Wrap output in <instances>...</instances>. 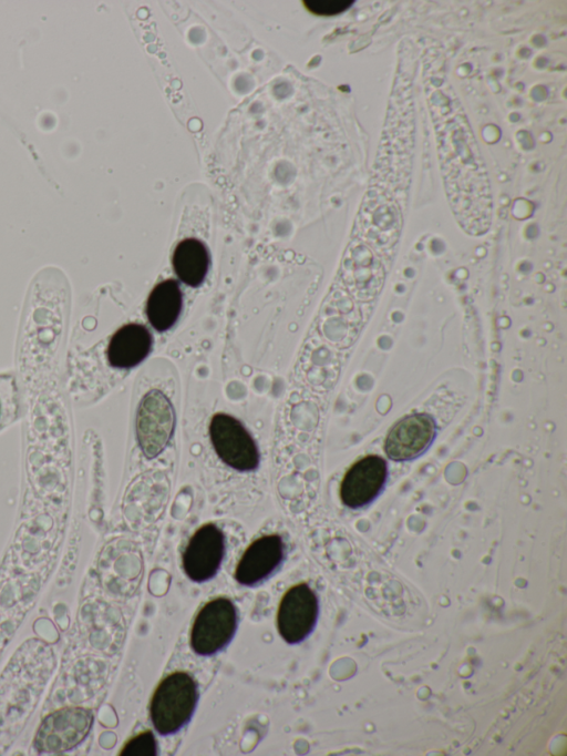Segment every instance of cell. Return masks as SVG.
I'll list each match as a JSON object with an SVG mask.
<instances>
[{"instance_id": "cell-3", "label": "cell", "mask_w": 567, "mask_h": 756, "mask_svg": "<svg viewBox=\"0 0 567 756\" xmlns=\"http://www.w3.org/2000/svg\"><path fill=\"white\" fill-rule=\"evenodd\" d=\"M398 191L373 181L355 221L354 239L370 247L381 258L392 254L402 229V211L393 195Z\"/></svg>"}, {"instance_id": "cell-6", "label": "cell", "mask_w": 567, "mask_h": 756, "mask_svg": "<svg viewBox=\"0 0 567 756\" xmlns=\"http://www.w3.org/2000/svg\"><path fill=\"white\" fill-rule=\"evenodd\" d=\"M175 425L171 400L157 389L150 390L141 400L136 416V437L143 454L152 459L168 443Z\"/></svg>"}, {"instance_id": "cell-17", "label": "cell", "mask_w": 567, "mask_h": 756, "mask_svg": "<svg viewBox=\"0 0 567 756\" xmlns=\"http://www.w3.org/2000/svg\"><path fill=\"white\" fill-rule=\"evenodd\" d=\"M172 264L176 276L184 284L190 287H198L204 282L208 272V249L197 238H185L176 245Z\"/></svg>"}, {"instance_id": "cell-18", "label": "cell", "mask_w": 567, "mask_h": 756, "mask_svg": "<svg viewBox=\"0 0 567 756\" xmlns=\"http://www.w3.org/2000/svg\"><path fill=\"white\" fill-rule=\"evenodd\" d=\"M120 754L126 756H154L156 754V740L153 733L146 731L135 735L123 746Z\"/></svg>"}, {"instance_id": "cell-13", "label": "cell", "mask_w": 567, "mask_h": 756, "mask_svg": "<svg viewBox=\"0 0 567 756\" xmlns=\"http://www.w3.org/2000/svg\"><path fill=\"white\" fill-rule=\"evenodd\" d=\"M434 432V421L430 416L419 413L404 417L389 431L384 451L394 461L413 459L427 448Z\"/></svg>"}, {"instance_id": "cell-12", "label": "cell", "mask_w": 567, "mask_h": 756, "mask_svg": "<svg viewBox=\"0 0 567 756\" xmlns=\"http://www.w3.org/2000/svg\"><path fill=\"white\" fill-rule=\"evenodd\" d=\"M386 473V462L379 456H367L358 460L342 479L340 486L342 502L349 508L368 504L380 492Z\"/></svg>"}, {"instance_id": "cell-7", "label": "cell", "mask_w": 567, "mask_h": 756, "mask_svg": "<svg viewBox=\"0 0 567 756\" xmlns=\"http://www.w3.org/2000/svg\"><path fill=\"white\" fill-rule=\"evenodd\" d=\"M209 436L217 456L230 468L250 471L258 467V448L243 423L233 416L223 412L214 415Z\"/></svg>"}, {"instance_id": "cell-15", "label": "cell", "mask_w": 567, "mask_h": 756, "mask_svg": "<svg viewBox=\"0 0 567 756\" xmlns=\"http://www.w3.org/2000/svg\"><path fill=\"white\" fill-rule=\"evenodd\" d=\"M152 345V335L144 325L126 324L111 337L106 350L107 360L115 368H132L146 358Z\"/></svg>"}, {"instance_id": "cell-9", "label": "cell", "mask_w": 567, "mask_h": 756, "mask_svg": "<svg viewBox=\"0 0 567 756\" xmlns=\"http://www.w3.org/2000/svg\"><path fill=\"white\" fill-rule=\"evenodd\" d=\"M92 713L82 707L56 711L41 723L34 747L40 753H61L73 748L89 733Z\"/></svg>"}, {"instance_id": "cell-14", "label": "cell", "mask_w": 567, "mask_h": 756, "mask_svg": "<svg viewBox=\"0 0 567 756\" xmlns=\"http://www.w3.org/2000/svg\"><path fill=\"white\" fill-rule=\"evenodd\" d=\"M282 540L278 534L262 535L252 541L235 570V579L244 585L256 584L266 579L281 562Z\"/></svg>"}, {"instance_id": "cell-4", "label": "cell", "mask_w": 567, "mask_h": 756, "mask_svg": "<svg viewBox=\"0 0 567 756\" xmlns=\"http://www.w3.org/2000/svg\"><path fill=\"white\" fill-rule=\"evenodd\" d=\"M197 699V685L188 673L178 671L167 675L151 701L150 714L155 729L162 735L178 732L190 719Z\"/></svg>"}, {"instance_id": "cell-1", "label": "cell", "mask_w": 567, "mask_h": 756, "mask_svg": "<svg viewBox=\"0 0 567 756\" xmlns=\"http://www.w3.org/2000/svg\"><path fill=\"white\" fill-rule=\"evenodd\" d=\"M422 80L432 119L444 187L454 217L473 236L492 223V193L487 171L463 105L446 74L437 48L422 57Z\"/></svg>"}, {"instance_id": "cell-2", "label": "cell", "mask_w": 567, "mask_h": 756, "mask_svg": "<svg viewBox=\"0 0 567 756\" xmlns=\"http://www.w3.org/2000/svg\"><path fill=\"white\" fill-rule=\"evenodd\" d=\"M55 665L52 648L29 640L16 652L0 677V753L33 712Z\"/></svg>"}, {"instance_id": "cell-10", "label": "cell", "mask_w": 567, "mask_h": 756, "mask_svg": "<svg viewBox=\"0 0 567 756\" xmlns=\"http://www.w3.org/2000/svg\"><path fill=\"white\" fill-rule=\"evenodd\" d=\"M318 600L306 583H299L284 594L277 613V627L289 644L303 641L313 630L318 616Z\"/></svg>"}, {"instance_id": "cell-19", "label": "cell", "mask_w": 567, "mask_h": 756, "mask_svg": "<svg viewBox=\"0 0 567 756\" xmlns=\"http://www.w3.org/2000/svg\"><path fill=\"white\" fill-rule=\"evenodd\" d=\"M353 1L340 0H307L303 1L305 7L312 13L318 16H333L341 13L349 9Z\"/></svg>"}, {"instance_id": "cell-16", "label": "cell", "mask_w": 567, "mask_h": 756, "mask_svg": "<svg viewBox=\"0 0 567 756\" xmlns=\"http://www.w3.org/2000/svg\"><path fill=\"white\" fill-rule=\"evenodd\" d=\"M183 296L175 279L158 283L150 293L146 302V316L157 331L169 329L178 319Z\"/></svg>"}, {"instance_id": "cell-8", "label": "cell", "mask_w": 567, "mask_h": 756, "mask_svg": "<svg viewBox=\"0 0 567 756\" xmlns=\"http://www.w3.org/2000/svg\"><path fill=\"white\" fill-rule=\"evenodd\" d=\"M342 278L353 298L369 303L380 294L384 284L382 258L363 243L353 239L344 254Z\"/></svg>"}, {"instance_id": "cell-11", "label": "cell", "mask_w": 567, "mask_h": 756, "mask_svg": "<svg viewBox=\"0 0 567 756\" xmlns=\"http://www.w3.org/2000/svg\"><path fill=\"white\" fill-rule=\"evenodd\" d=\"M225 553V537L214 523L198 528L189 539L184 554L183 569L194 582H205L218 571Z\"/></svg>"}, {"instance_id": "cell-5", "label": "cell", "mask_w": 567, "mask_h": 756, "mask_svg": "<svg viewBox=\"0 0 567 756\" xmlns=\"http://www.w3.org/2000/svg\"><path fill=\"white\" fill-rule=\"evenodd\" d=\"M236 625L234 603L226 597L213 599L199 610L194 620L190 646L199 655L215 654L233 638Z\"/></svg>"}]
</instances>
